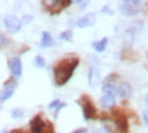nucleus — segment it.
Wrapping results in <instances>:
<instances>
[{
	"label": "nucleus",
	"mask_w": 148,
	"mask_h": 133,
	"mask_svg": "<svg viewBox=\"0 0 148 133\" xmlns=\"http://www.w3.org/2000/svg\"><path fill=\"white\" fill-rule=\"evenodd\" d=\"M79 65L77 58H65L63 61H60L54 68V82L57 86H64L68 80L72 77L73 71Z\"/></svg>",
	"instance_id": "obj_1"
},
{
	"label": "nucleus",
	"mask_w": 148,
	"mask_h": 133,
	"mask_svg": "<svg viewBox=\"0 0 148 133\" xmlns=\"http://www.w3.org/2000/svg\"><path fill=\"white\" fill-rule=\"evenodd\" d=\"M141 8V1H122L120 5V12L126 16H133L140 11Z\"/></svg>",
	"instance_id": "obj_2"
},
{
	"label": "nucleus",
	"mask_w": 148,
	"mask_h": 133,
	"mask_svg": "<svg viewBox=\"0 0 148 133\" xmlns=\"http://www.w3.org/2000/svg\"><path fill=\"white\" fill-rule=\"evenodd\" d=\"M116 77L117 76L114 75H110L108 76L105 82H103V87H102V91L106 97H114L116 98V93H117V88H116Z\"/></svg>",
	"instance_id": "obj_3"
},
{
	"label": "nucleus",
	"mask_w": 148,
	"mask_h": 133,
	"mask_svg": "<svg viewBox=\"0 0 148 133\" xmlns=\"http://www.w3.org/2000/svg\"><path fill=\"white\" fill-rule=\"evenodd\" d=\"M80 105L83 107V114H84V120H91V118H94L95 117V109L92 106V103L91 101L88 99L87 97H83L80 99Z\"/></svg>",
	"instance_id": "obj_4"
},
{
	"label": "nucleus",
	"mask_w": 148,
	"mask_h": 133,
	"mask_svg": "<svg viewBox=\"0 0 148 133\" xmlns=\"http://www.w3.org/2000/svg\"><path fill=\"white\" fill-rule=\"evenodd\" d=\"M4 26L8 33L15 34V33L21 31L22 23H21V21H19L18 18H15V16H7V18L4 19Z\"/></svg>",
	"instance_id": "obj_5"
},
{
	"label": "nucleus",
	"mask_w": 148,
	"mask_h": 133,
	"mask_svg": "<svg viewBox=\"0 0 148 133\" xmlns=\"http://www.w3.org/2000/svg\"><path fill=\"white\" fill-rule=\"evenodd\" d=\"M16 86H18V83L15 80H10L8 83L4 86V88L1 90V93H0V101L4 102V101H7V99H10V98L12 97Z\"/></svg>",
	"instance_id": "obj_6"
},
{
	"label": "nucleus",
	"mask_w": 148,
	"mask_h": 133,
	"mask_svg": "<svg viewBox=\"0 0 148 133\" xmlns=\"http://www.w3.org/2000/svg\"><path fill=\"white\" fill-rule=\"evenodd\" d=\"M114 114V113H113ZM114 124H116V128L120 133H126L128 132V120L126 117L121 113H116L114 114Z\"/></svg>",
	"instance_id": "obj_7"
},
{
	"label": "nucleus",
	"mask_w": 148,
	"mask_h": 133,
	"mask_svg": "<svg viewBox=\"0 0 148 133\" xmlns=\"http://www.w3.org/2000/svg\"><path fill=\"white\" fill-rule=\"evenodd\" d=\"M101 82V75H99L98 66H90L88 69V86L91 88H95Z\"/></svg>",
	"instance_id": "obj_8"
},
{
	"label": "nucleus",
	"mask_w": 148,
	"mask_h": 133,
	"mask_svg": "<svg viewBox=\"0 0 148 133\" xmlns=\"http://www.w3.org/2000/svg\"><path fill=\"white\" fill-rule=\"evenodd\" d=\"M48 126V124H45L41 115H36L32 121H30V129H32L33 133H42L45 130V128Z\"/></svg>",
	"instance_id": "obj_9"
},
{
	"label": "nucleus",
	"mask_w": 148,
	"mask_h": 133,
	"mask_svg": "<svg viewBox=\"0 0 148 133\" xmlns=\"http://www.w3.org/2000/svg\"><path fill=\"white\" fill-rule=\"evenodd\" d=\"M95 14H87V15H84V16H82V18H79L76 21V26L80 27V29H86V27L91 26V25H94L95 23Z\"/></svg>",
	"instance_id": "obj_10"
},
{
	"label": "nucleus",
	"mask_w": 148,
	"mask_h": 133,
	"mask_svg": "<svg viewBox=\"0 0 148 133\" xmlns=\"http://www.w3.org/2000/svg\"><path fill=\"white\" fill-rule=\"evenodd\" d=\"M10 69H11V73H12L16 79L22 76V62L18 57H12L11 61H10Z\"/></svg>",
	"instance_id": "obj_11"
},
{
	"label": "nucleus",
	"mask_w": 148,
	"mask_h": 133,
	"mask_svg": "<svg viewBox=\"0 0 148 133\" xmlns=\"http://www.w3.org/2000/svg\"><path fill=\"white\" fill-rule=\"evenodd\" d=\"M117 94H118V97L122 98V99H126V98L130 97V94H132V87L128 82H122L121 84L118 86V88H117Z\"/></svg>",
	"instance_id": "obj_12"
},
{
	"label": "nucleus",
	"mask_w": 148,
	"mask_h": 133,
	"mask_svg": "<svg viewBox=\"0 0 148 133\" xmlns=\"http://www.w3.org/2000/svg\"><path fill=\"white\" fill-rule=\"evenodd\" d=\"M99 103H101V106H102L103 109H110V107L114 106V103H116V98H114V97H106V95H103V97L101 98Z\"/></svg>",
	"instance_id": "obj_13"
},
{
	"label": "nucleus",
	"mask_w": 148,
	"mask_h": 133,
	"mask_svg": "<svg viewBox=\"0 0 148 133\" xmlns=\"http://www.w3.org/2000/svg\"><path fill=\"white\" fill-rule=\"evenodd\" d=\"M52 45H53V38L50 36V33L44 31V33H42V38H41V46H42V48H49Z\"/></svg>",
	"instance_id": "obj_14"
},
{
	"label": "nucleus",
	"mask_w": 148,
	"mask_h": 133,
	"mask_svg": "<svg viewBox=\"0 0 148 133\" xmlns=\"http://www.w3.org/2000/svg\"><path fill=\"white\" fill-rule=\"evenodd\" d=\"M106 46H108V38H106V37L102 38L101 41H95V42H92V48H94L97 52H103V50L106 49Z\"/></svg>",
	"instance_id": "obj_15"
},
{
	"label": "nucleus",
	"mask_w": 148,
	"mask_h": 133,
	"mask_svg": "<svg viewBox=\"0 0 148 133\" xmlns=\"http://www.w3.org/2000/svg\"><path fill=\"white\" fill-rule=\"evenodd\" d=\"M141 27H143V23L137 21V22H133V23H132L128 30H129L132 34H136V33H139V31L141 30Z\"/></svg>",
	"instance_id": "obj_16"
},
{
	"label": "nucleus",
	"mask_w": 148,
	"mask_h": 133,
	"mask_svg": "<svg viewBox=\"0 0 148 133\" xmlns=\"http://www.w3.org/2000/svg\"><path fill=\"white\" fill-rule=\"evenodd\" d=\"M11 117H12L14 120H19V118H22L23 117V110H21V109H14V110L11 111Z\"/></svg>",
	"instance_id": "obj_17"
},
{
	"label": "nucleus",
	"mask_w": 148,
	"mask_h": 133,
	"mask_svg": "<svg viewBox=\"0 0 148 133\" xmlns=\"http://www.w3.org/2000/svg\"><path fill=\"white\" fill-rule=\"evenodd\" d=\"M60 38L63 41H71L72 40V30H65V31H63L61 33V36H60Z\"/></svg>",
	"instance_id": "obj_18"
},
{
	"label": "nucleus",
	"mask_w": 148,
	"mask_h": 133,
	"mask_svg": "<svg viewBox=\"0 0 148 133\" xmlns=\"http://www.w3.org/2000/svg\"><path fill=\"white\" fill-rule=\"evenodd\" d=\"M34 65L38 66V68H44V66H45V60H44V57L37 56V57L34 58Z\"/></svg>",
	"instance_id": "obj_19"
},
{
	"label": "nucleus",
	"mask_w": 148,
	"mask_h": 133,
	"mask_svg": "<svg viewBox=\"0 0 148 133\" xmlns=\"http://www.w3.org/2000/svg\"><path fill=\"white\" fill-rule=\"evenodd\" d=\"M88 58H90V66H98L99 65V61H98V58L95 57V56H88Z\"/></svg>",
	"instance_id": "obj_20"
},
{
	"label": "nucleus",
	"mask_w": 148,
	"mask_h": 133,
	"mask_svg": "<svg viewBox=\"0 0 148 133\" xmlns=\"http://www.w3.org/2000/svg\"><path fill=\"white\" fill-rule=\"evenodd\" d=\"M8 44V40L5 38L3 34H0V46H4V45Z\"/></svg>",
	"instance_id": "obj_21"
},
{
	"label": "nucleus",
	"mask_w": 148,
	"mask_h": 133,
	"mask_svg": "<svg viewBox=\"0 0 148 133\" xmlns=\"http://www.w3.org/2000/svg\"><path fill=\"white\" fill-rule=\"evenodd\" d=\"M60 103H61V102L56 99V101H53L52 103H49V109H54V107H58V106H60Z\"/></svg>",
	"instance_id": "obj_22"
},
{
	"label": "nucleus",
	"mask_w": 148,
	"mask_h": 133,
	"mask_svg": "<svg viewBox=\"0 0 148 133\" xmlns=\"http://www.w3.org/2000/svg\"><path fill=\"white\" fill-rule=\"evenodd\" d=\"M32 16H30V15H25V16H23L22 18V21H21V23H29V22H32Z\"/></svg>",
	"instance_id": "obj_23"
},
{
	"label": "nucleus",
	"mask_w": 148,
	"mask_h": 133,
	"mask_svg": "<svg viewBox=\"0 0 148 133\" xmlns=\"http://www.w3.org/2000/svg\"><path fill=\"white\" fill-rule=\"evenodd\" d=\"M143 121H144V124L148 125V110L143 111Z\"/></svg>",
	"instance_id": "obj_24"
},
{
	"label": "nucleus",
	"mask_w": 148,
	"mask_h": 133,
	"mask_svg": "<svg viewBox=\"0 0 148 133\" xmlns=\"http://www.w3.org/2000/svg\"><path fill=\"white\" fill-rule=\"evenodd\" d=\"M102 12H106V14H109V15H112V11H110V8L109 7H103L102 10H101Z\"/></svg>",
	"instance_id": "obj_25"
},
{
	"label": "nucleus",
	"mask_w": 148,
	"mask_h": 133,
	"mask_svg": "<svg viewBox=\"0 0 148 133\" xmlns=\"http://www.w3.org/2000/svg\"><path fill=\"white\" fill-rule=\"evenodd\" d=\"M77 4L80 5V8H86L87 7V1H77Z\"/></svg>",
	"instance_id": "obj_26"
},
{
	"label": "nucleus",
	"mask_w": 148,
	"mask_h": 133,
	"mask_svg": "<svg viewBox=\"0 0 148 133\" xmlns=\"http://www.w3.org/2000/svg\"><path fill=\"white\" fill-rule=\"evenodd\" d=\"M72 133H87V129H77V130H75Z\"/></svg>",
	"instance_id": "obj_27"
},
{
	"label": "nucleus",
	"mask_w": 148,
	"mask_h": 133,
	"mask_svg": "<svg viewBox=\"0 0 148 133\" xmlns=\"http://www.w3.org/2000/svg\"><path fill=\"white\" fill-rule=\"evenodd\" d=\"M11 133H23V130H21V129H14Z\"/></svg>",
	"instance_id": "obj_28"
},
{
	"label": "nucleus",
	"mask_w": 148,
	"mask_h": 133,
	"mask_svg": "<svg viewBox=\"0 0 148 133\" xmlns=\"http://www.w3.org/2000/svg\"><path fill=\"white\" fill-rule=\"evenodd\" d=\"M92 133H101V130H94Z\"/></svg>",
	"instance_id": "obj_29"
},
{
	"label": "nucleus",
	"mask_w": 148,
	"mask_h": 133,
	"mask_svg": "<svg viewBox=\"0 0 148 133\" xmlns=\"http://www.w3.org/2000/svg\"><path fill=\"white\" fill-rule=\"evenodd\" d=\"M145 102L148 103V94H147V97H145Z\"/></svg>",
	"instance_id": "obj_30"
},
{
	"label": "nucleus",
	"mask_w": 148,
	"mask_h": 133,
	"mask_svg": "<svg viewBox=\"0 0 148 133\" xmlns=\"http://www.w3.org/2000/svg\"><path fill=\"white\" fill-rule=\"evenodd\" d=\"M1 133H7V132H5V130H3V132H1Z\"/></svg>",
	"instance_id": "obj_31"
}]
</instances>
